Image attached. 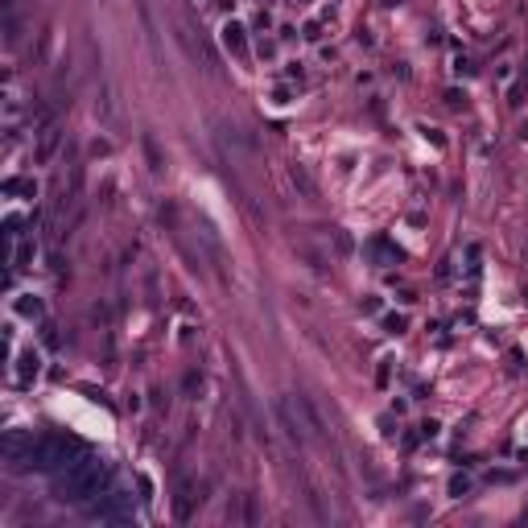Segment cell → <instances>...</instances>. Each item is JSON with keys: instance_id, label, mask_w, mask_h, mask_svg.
<instances>
[{"instance_id": "cell-1", "label": "cell", "mask_w": 528, "mask_h": 528, "mask_svg": "<svg viewBox=\"0 0 528 528\" xmlns=\"http://www.w3.org/2000/svg\"><path fill=\"white\" fill-rule=\"evenodd\" d=\"M112 483V471L99 462V458H75L71 467H62V471H54V491H58V499H71V504H91V499H99L103 491Z\"/></svg>"}, {"instance_id": "cell-2", "label": "cell", "mask_w": 528, "mask_h": 528, "mask_svg": "<svg viewBox=\"0 0 528 528\" xmlns=\"http://www.w3.org/2000/svg\"><path fill=\"white\" fill-rule=\"evenodd\" d=\"M83 454H87V450H83L75 438H66V434H42V438L34 441L29 467H38V471H62V467H71V462L83 458Z\"/></svg>"}, {"instance_id": "cell-3", "label": "cell", "mask_w": 528, "mask_h": 528, "mask_svg": "<svg viewBox=\"0 0 528 528\" xmlns=\"http://www.w3.org/2000/svg\"><path fill=\"white\" fill-rule=\"evenodd\" d=\"M87 516L91 520H108V525H124V520H132V504H129V495H120V491H103L87 508Z\"/></svg>"}, {"instance_id": "cell-4", "label": "cell", "mask_w": 528, "mask_h": 528, "mask_svg": "<svg viewBox=\"0 0 528 528\" xmlns=\"http://www.w3.org/2000/svg\"><path fill=\"white\" fill-rule=\"evenodd\" d=\"M34 376H38V355H25V359H21V367L13 372V380H17V384L25 388V384H29Z\"/></svg>"}]
</instances>
